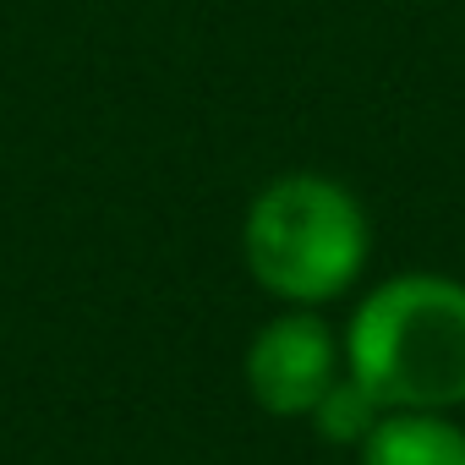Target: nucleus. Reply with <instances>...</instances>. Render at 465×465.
Listing matches in <instances>:
<instances>
[{"instance_id":"f257e3e1","label":"nucleus","mask_w":465,"mask_h":465,"mask_svg":"<svg viewBox=\"0 0 465 465\" xmlns=\"http://www.w3.org/2000/svg\"><path fill=\"white\" fill-rule=\"evenodd\" d=\"M345 361L383 411L465 405V285L443 274L378 285L351 318Z\"/></svg>"},{"instance_id":"f03ea898","label":"nucleus","mask_w":465,"mask_h":465,"mask_svg":"<svg viewBox=\"0 0 465 465\" xmlns=\"http://www.w3.org/2000/svg\"><path fill=\"white\" fill-rule=\"evenodd\" d=\"M367 213L329 175H280L269 181L242 224L247 274L296 307L334 302L356 285L367 263Z\"/></svg>"},{"instance_id":"39448f33","label":"nucleus","mask_w":465,"mask_h":465,"mask_svg":"<svg viewBox=\"0 0 465 465\" xmlns=\"http://www.w3.org/2000/svg\"><path fill=\"white\" fill-rule=\"evenodd\" d=\"M312 421H318V432L329 438V443H367V432L383 421V405L345 372L323 400H318V411H312Z\"/></svg>"},{"instance_id":"7ed1b4c3","label":"nucleus","mask_w":465,"mask_h":465,"mask_svg":"<svg viewBox=\"0 0 465 465\" xmlns=\"http://www.w3.org/2000/svg\"><path fill=\"white\" fill-rule=\"evenodd\" d=\"M340 383V345L318 312H280L247 345V394L269 416H312Z\"/></svg>"},{"instance_id":"20e7f679","label":"nucleus","mask_w":465,"mask_h":465,"mask_svg":"<svg viewBox=\"0 0 465 465\" xmlns=\"http://www.w3.org/2000/svg\"><path fill=\"white\" fill-rule=\"evenodd\" d=\"M361 465H465V427L443 411H383L361 443Z\"/></svg>"}]
</instances>
